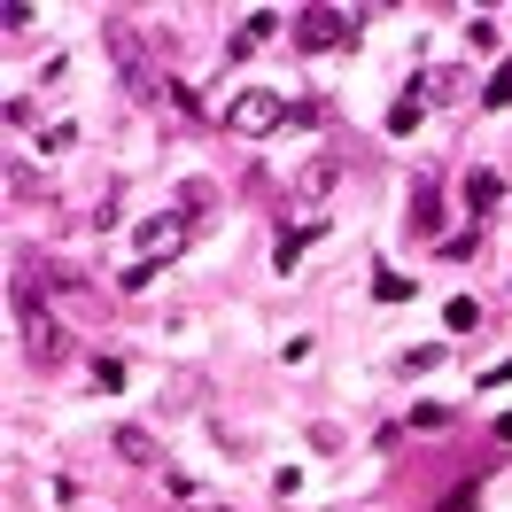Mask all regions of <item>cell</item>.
Masks as SVG:
<instances>
[{"label": "cell", "instance_id": "obj_1", "mask_svg": "<svg viewBox=\"0 0 512 512\" xmlns=\"http://www.w3.org/2000/svg\"><path fill=\"white\" fill-rule=\"evenodd\" d=\"M8 311H16V334H24V357H32L39 373H55V365H63V350H70V334L55 326V311H47V295H39V288H16V295H8Z\"/></svg>", "mask_w": 512, "mask_h": 512}, {"label": "cell", "instance_id": "obj_2", "mask_svg": "<svg viewBox=\"0 0 512 512\" xmlns=\"http://www.w3.org/2000/svg\"><path fill=\"white\" fill-rule=\"evenodd\" d=\"M187 241H194L187 210H156V218L140 225V241H132V264H140V272H163L171 256H187Z\"/></svg>", "mask_w": 512, "mask_h": 512}, {"label": "cell", "instance_id": "obj_3", "mask_svg": "<svg viewBox=\"0 0 512 512\" xmlns=\"http://www.w3.org/2000/svg\"><path fill=\"white\" fill-rule=\"evenodd\" d=\"M288 125V101L264 94V86H249V94H233V109H225V132H241V140H264V132Z\"/></svg>", "mask_w": 512, "mask_h": 512}, {"label": "cell", "instance_id": "obj_4", "mask_svg": "<svg viewBox=\"0 0 512 512\" xmlns=\"http://www.w3.org/2000/svg\"><path fill=\"white\" fill-rule=\"evenodd\" d=\"M350 32H357V8H303V16H295V47H303V55L350 47Z\"/></svg>", "mask_w": 512, "mask_h": 512}, {"label": "cell", "instance_id": "obj_5", "mask_svg": "<svg viewBox=\"0 0 512 512\" xmlns=\"http://www.w3.org/2000/svg\"><path fill=\"white\" fill-rule=\"evenodd\" d=\"M497 194H505V179H497V171H474V179H466V202H474V218H489V210H497Z\"/></svg>", "mask_w": 512, "mask_h": 512}, {"label": "cell", "instance_id": "obj_6", "mask_svg": "<svg viewBox=\"0 0 512 512\" xmlns=\"http://www.w3.org/2000/svg\"><path fill=\"white\" fill-rule=\"evenodd\" d=\"M117 450H125L132 466H156V474H163V450L148 443V435H140V427H117Z\"/></svg>", "mask_w": 512, "mask_h": 512}, {"label": "cell", "instance_id": "obj_7", "mask_svg": "<svg viewBox=\"0 0 512 512\" xmlns=\"http://www.w3.org/2000/svg\"><path fill=\"white\" fill-rule=\"evenodd\" d=\"M319 233H326V225H311V218H303V225H288V241H280V272H295V256L311 249Z\"/></svg>", "mask_w": 512, "mask_h": 512}, {"label": "cell", "instance_id": "obj_8", "mask_svg": "<svg viewBox=\"0 0 512 512\" xmlns=\"http://www.w3.org/2000/svg\"><path fill=\"white\" fill-rule=\"evenodd\" d=\"M412 233H419V241H435V187H419V202H412Z\"/></svg>", "mask_w": 512, "mask_h": 512}, {"label": "cell", "instance_id": "obj_9", "mask_svg": "<svg viewBox=\"0 0 512 512\" xmlns=\"http://www.w3.org/2000/svg\"><path fill=\"white\" fill-rule=\"evenodd\" d=\"M489 109H512V70H497V78H489Z\"/></svg>", "mask_w": 512, "mask_h": 512}]
</instances>
